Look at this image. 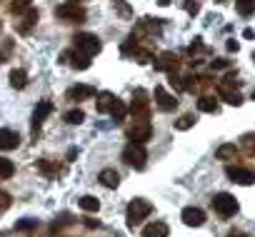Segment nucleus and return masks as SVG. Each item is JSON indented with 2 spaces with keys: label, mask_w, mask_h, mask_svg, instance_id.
I'll return each mask as SVG.
<instances>
[{
  "label": "nucleus",
  "mask_w": 255,
  "mask_h": 237,
  "mask_svg": "<svg viewBox=\"0 0 255 237\" xmlns=\"http://www.w3.org/2000/svg\"><path fill=\"white\" fill-rule=\"evenodd\" d=\"M150 212H153V205H150L148 200H143V197L130 200V205H128V210H125V215H128V225H130V227L140 225Z\"/></svg>",
  "instance_id": "obj_1"
},
{
  "label": "nucleus",
  "mask_w": 255,
  "mask_h": 237,
  "mask_svg": "<svg viewBox=\"0 0 255 237\" xmlns=\"http://www.w3.org/2000/svg\"><path fill=\"white\" fill-rule=\"evenodd\" d=\"M123 160H125V165H130L135 170H143L145 160H148V153H145V148L140 143H130V145H125V150H123Z\"/></svg>",
  "instance_id": "obj_2"
},
{
  "label": "nucleus",
  "mask_w": 255,
  "mask_h": 237,
  "mask_svg": "<svg viewBox=\"0 0 255 237\" xmlns=\"http://www.w3.org/2000/svg\"><path fill=\"white\" fill-rule=\"evenodd\" d=\"M210 202H213V210H215L220 217H233V215L238 212V207H240L238 200H235L230 192H218Z\"/></svg>",
  "instance_id": "obj_3"
},
{
  "label": "nucleus",
  "mask_w": 255,
  "mask_h": 237,
  "mask_svg": "<svg viewBox=\"0 0 255 237\" xmlns=\"http://www.w3.org/2000/svg\"><path fill=\"white\" fill-rule=\"evenodd\" d=\"M73 43H75V50H80V53H85L88 58H93V55H98L100 53V38L98 35H93V33H78L75 38H73Z\"/></svg>",
  "instance_id": "obj_4"
},
{
  "label": "nucleus",
  "mask_w": 255,
  "mask_h": 237,
  "mask_svg": "<svg viewBox=\"0 0 255 237\" xmlns=\"http://www.w3.org/2000/svg\"><path fill=\"white\" fill-rule=\"evenodd\" d=\"M130 112L135 115V120H148V112H150V100L148 92L143 87L133 90V102H130Z\"/></svg>",
  "instance_id": "obj_5"
},
{
  "label": "nucleus",
  "mask_w": 255,
  "mask_h": 237,
  "mask_svg": "<svg viewBox=\"0 0 255 237\" xmlns=\"http://www.w3.org/2000/svg\"><path fill=\"white\" fill-rule=\"evenodd\" d=\"M55 15H58L60 20H65V23H83L88 13H85V8L78 5V3H63V5L55 8Z\"/></svg>",
  "instance_id": "obj_6"
},
{
  "label": "nucleus",
  "mask_w": 255,
  "mask_h": 237,
  "mask_svg": "<svg viewBox=\"0 0 255 237\" xmlns=\"http://www.w3.org/2000/svg\"><path fill=\"white\" fill-rule=\"evenodd\" d=\"M125 135H128V140L130 143H145V140H150L153 138V125L148 123V120H135L130 128L125 130Z\"/></svg>",
  "instance_id": "obj_7"
},
{
  "label": "nucleus",
  "mask_w": 255,
  "mask_h": 237,
  "mask_svg": "<svg viewBox=\"0 0 255 237\" xmlns=\"http://www.w3.org/2000/svg\"><path fill=\"white\" fill-rule=\"evenodd\" d=\"M225 175L235 182V185H253L255 182V170L253 167H243V165H228L225 167Z\"/></svg>",
  "instance_id": "obj_8"
},
{
  "label": "nucleus",
  "mask_w": 255,
  "mask_h": 237,
  "mask_svg": "<svg viewBox=\"0 0 255 237\" xmlns=\"http://www.w3.org/2000/svg\"><path fill=\"white\" fill-rule=\"evenodd\" d=\"M50 112H53V102H50V100H40V102L35 105V112H33V135L40 133L45 117H48Z\"/></svg>",
  "instance_id": "obj_9"
},
{
  "label": "nucleus",
  "mask_w": 255,
  "mask_h": 237,
  "mask_svg": "<svg viewBox=\"0 0 255 237\" xmlns=\"http://www.w3.org/2000/svg\"><path fill=\"white\" fill-rule=\"evenodd\" d=\"M60 58H63V63L73 65L75 70H88V68H90V58H88L85 53H80V50H68V53H63Z\"/></svg>",
  "instance_id": "obj_10"
},
{
  "label": "nucleus",
  "mask_w": 255,
  "mask_h": 237,
  "mask_svg": "<svg viewBox=\"0 0 255 237\" xmlns=\"http://www.w3.org/2000/svg\"><path fill=\"white\" fill-rule=\"evenodd\" d=\"M93 95H95V87H93V85H85V82H78V85L68 87V92H65V97H68V100H73V102L90 100Z\"/></svg>",
  "instance_id": "obj_11"
},
{
  "label": "nucleus",
  "mask_w": 255,
  "mask_h": 237,
  "mask_svg": "<svg viewBox=\"0 0 255 237\" xmlns=\"http://www.w3.org/2000/svg\"><path fill=\"white\" fill-rule=\"evenodd\" d=\"M38 18H40V13L35 10V8H28L25 13H23V18L15 23V28H18V33L20 35H28L33 28H35V23H38Z\"/></svg>",
  "instance_id": "obj_12"
},
{
  "label": "nucleus",
  "mask_w": 255,
  "mask_h": 237,
  "mask_svg": "<svg viewBox=\"0 0 255 237\" xmlns=\"http://www.w3.org/2000/svg\"><path fill=\"white\" fill-rule=\"evenodd\" d=\"M155 105L163 110V112H170V110H175L178 107V100H175V95H170L165 87H155Z\"/></svg>",
  "instance_id": "obj_13"
},
{
  "label": "nucleus",
  "mask_w": 255,
  "mask_h": 237,
  "mask_svg": "<svg viewBox=\"0 0 255 237\" xmlns=\"http://www.w3.org/2000/svg\"><path fill=\"white\" fill-rule=\"evenodd\" d=\"M180 220H183L188 227H200V225L205 222V212H203L200 207H185L183 215H180Z\"/></svg>",
  "instance_id": "obj_14"
},
{
  "label": "nucleus",
  "mask_w": 255,
  "mask_h": 237,
  "mask_svg": "<svg viewBox=\"0 0 255 237\" xmlns=\"http://www.w3.org/2000/svg\"><path fill=\"white\" fill-rule=\"evenodd\" d=\"M20 145V135L15 130L0 128V150H15Z\"/></svg>",
  "instance_id": "obj_15"
},
{
  "label": "nucleus",
  "mask_w": 255,
  "mask_h": 237,
  "mask_svg": "<svg viewBox=\"0 0 255 237\" xmlns=\"http://www.w3.org/2000/svg\"><path fill=\"white\" fill-rule=\"evenodd\" d=\"M178 65H180V60H178L175 53H163L160 60L155 63V70H160V73H173V70H178Z\"/></svg>",
  "instance_id": "obj_16"
},
{
  "label": "nucleus",
  "mask_w": 255,
  "mask_h": 237,
  "mask_svg": "<svg viewBox=\"0 0 255 237\" xmlns=\"http://www.w3.org/2000/svg\"><path fill=\"white\" fill-rule=\"evenodd\" d=\"M218 95H220V100H225L228 105H235V107L243 105V95H240L238 90L228 87V85H220V87H218Z\"/></svg>",
  "instance_id": "obj_17"
},
{
  "label": "nucleus",
  "mask_w": 255,
  "mask_h": 237,
  "mask_svg": "<svg viewBox=\"0 0 255 237\" xmlns=\"http://www.w3.org/2000/svg\"><path fill=\"white\" fill-rule=\"evenodd\" d=\"M198 110L215 115V112H220V102H218L213 95H200V97H198Z\"/></svg>",
  "instance_id": "obj_18"
},
{
  "label": "nucleus",
  "mask_w": 255,
  "mask_h": 237,
  "mask_svg": "<svg viewBox=\"0 0 255 237\" xmlns=\"http://www.w3.org/2000/svg\"><path fill=\"white\" fill-rule=\"evenodd\" d=\"M98 180H100V185H103V187H110V190H115V187L120 185V175H118L115 170H110V167L100 170Z\"/></svg>",
  "instance_id": "obj_19"
},
{
  "label": "nucleus",
  "mask_w": 255,
  "mask_h": 237,
  "mask_svg": "<svg viewBox=\"0 0 255 237\" xmlns=\"http://www.w3.org/2000/svg\"><path fill=\"white\" fill-rule=\"evenodd\" d=\"M143 237H168V225L165 222H150L143 227Z\"/></svg>",
  "instance_id": "obj_20"
},
{
  "label": "nucleus",
  "mask_w": 255,
  "mask_h": 237,
  "mask_svg": "<svg viewBox=\"0 0 255 237\" xmlns=\"http://www.w3.org/2000/svg\"><path fill=\"white\" fill-rule=\"evenodd\" d=\"M115 100H118V97H115L113 92H108V90L98 92V102H95L98 112H110V107H113V102H115Z\"/></svg>",
  "instance_id": "obj_21"
},
{
  "label": "nucleus",
  "mask_w": 255,
  "mask_h": 237,
  "mask_svg": "<svg viewBox=\"0 0 255 237\" xmlns=\"http://www.w3.org/2000/svg\"><path fill=\"white\" fill-rule=\"evenodd\" d=\"M125 115H128L125 102H123V100H115V102H113V107H110V117H113L115 123H123V120H125Z\"/></svg>",
  "instance_id": "obj_22"
},
{
  "label": "nucleus",
  "mask_w": 255,
  "mask_h": 237,
  "mask_svg": "<svg viewBox=\"0 0 255 237\" xmlns=\"http://www.w3.org/2000/svg\"><path fill=\"white\" fill-rule=\"evenodd\" d=\"M235 155H238V148H235L233 143L220 145V148L215 150V158H218V160H235Z\"/></svg>",
  "instance_id": "obj_23"
},
{
  "label": "nucleus",
  "mask_w": 255,
  "mask_h": 237,
  "mask_svg": "<svg viewBox=\"0 0 255 237\" xmlns=\"http://www.w3.org/2000/svg\"><path fill=\"white\" fill-rule=\"evenodd\" d=\"M10 85H13L15 90H23V87L28 85V73H25V70H13V73H10Z\"/></svg>",
  "instance_id": "obj_24"
},
{
  "label": "nucleus",
  "mask_w": 255,
  "mask_h": 237,
  "mask_svg": "<svg viewBox=\"0 0 255 237\" xmlns=\"http://www.w3.org/2000/svg\"><path fill=\"white\" fill-rule=\"evenodd\" d=\"M80 210H85V212H98L100 210V202H98V197H93V195H85V197H80Z\"/></svg>",
  "instance_id": "obj_25"
},
{
  "label": "nucleus",
  "mask_w": 255,
  "mask_h": 237,
  "mask_svg": "<svg viewBox=\"0 0 255 237\" xmlns=\"http://www.w3.org/2000/svg\"><path fill=\"white\" fill-rule=\"evenodd\" d=\"M193 125H195V115L193 112H185V115H180L175 120V130H190Z\"/></svg>",
  "instance_id": "obj_26"
},
{
  "label": "nucleus",
  "mask_w": 255,
  "mask_h": 237,
  "mask_svg": "<svg viewBox=\"0 0 255 237\" xmlns=\"http://www.w3.org/2000/svg\"><path fill=\"white\" fill-rule=\"evenodd\" d=\"M13 172H15V165L8 158H0V177L8 180V177H13Z\"/></svg>",
  "instance_id": "obj_27"
},
{
  "label": "nucleus",
  "mask_w": 255,
  "mask_h": 237,
  "mask_svg": "<svg viewBox=\"0 0 255 237\" xmlns=\"http://www.w3.org/2000/svg\"><path fill=\"white\" fill-rule=\"evenodd\" d=\"M85 120V112L83 110H70V112H65V123L68 125H80Z\"/></svg>",
  "instance_id": "obj_28"
},
{
  "label": "nucleus",
  "mask_w": 255,
  "mask_h": 237,
  "mask_svg": "<svg viewBox=\"0 0 255 237\" xmlns=\"http://www.w3.org/2000/svg\"><path fill=\"white\" fill-rule=\"evenodd\" d=\"M255 10V0H238V13L240 15H250Z\"/></svg>",
  "instance_id": "obj_29"
},
{
  "label": "nucleus",
  "mask_w": 255,
  "mask_h": 237,
  "mask_svg": "<svg viewBox=\"0 0 255 237\" xmlns=\"http://www.w3.org/2000/svg\"><path fill=\"white\" fill-rule=\"evenodd\" d=\"M168 82H170V87H175V90H180V92L185 90V87H183V78L178 75V70L168 73Z\"/></svg>",
  "instance_id": "obj_30"
},
{
  "label": "nucleus",
  "mask_w": 255,
  "mask_h": 237,
  "mask_svg": "<svg viewBox=\"0 0 255 237\" xmlns=\"http://www.w3.org/2000/svg\"><path fill=\"white\" fill-rule=\"evenodd\" d=\"M30 3H33V0H13V3H10V10L18 15V13L28 10V8H30Z\"/></svg>",
  "instance_id": "obj_31"
},
{
  "label": "nucleus",
  "mask_w": 255,
  "mask_h": 237,
  "mask_svg": "<svg viewBox=\"0 0 255 237\" xmlns=\"http://www.w3.org/2000/svg\"><path fill=\"white\" fill-rule=\"evenodd\" d=\"M113 8H118L123 18H130V13H133V10H130V5H128L125 0H113Z\"/></svg>",
  "instance_id": "obj_32"
},
{
  "label": "nucleus",
  "mask_w": 255,
  "mask_h": 237,
  "mask_svg": "<svg viewBox=\"0 0 255 237\" xmlns=\"http://www.w3.org/2000/svg\"><path fill=\"white\" fill-rule=\"evenodd\" d=\"M38 170L45 172V175H55V172H58V167H55L53 162H48V160H38Z\"/></svg>",
  "instance_id": "obj_33"
},
{
  "label": "nucleus",
  "mask_w": 255,
  "mask_h": 237,
  "mask_svg": "<svg viewBox=\"0 0 255 237\" xmlns=\"http://www.w3.org/2000/svg\"><path fill=\"white\" fill-rule=\"evenodd\" d=\"M10 50H13V40H5V43H3V48H0V65H3V63L8 60Z\"/></svg>",
  "instance_id": "obj_34"
},
{
  "label": "nucleus",
  "mask_w": 255,
  "mask_h": 237,
  "mask_svg": "<svg viewBox=\"0 0 255 237\" xmlns=\"http://www.w3.org/2000/svg\"><path fill=\"white\" fill-rule=\"evenodd\" d=\"M243 145H245V153L248 155H255V135H245L243 138Z\"/></svg>",
  "instance_id": "obj_35"
},
{
  "label": "nucleus",
  "mask_w": 255,
  "mask_h": 237,
  "mask_svg": "<svg viewBox=\"0 0 255 237\" xmlns=\"http://www.w3.org/2000/svg\"><path fill=\"white\" fill-rule=\"evenodd\" d=\"M13 205V200H10V195L5 192V190H0V212H5L8 207Z\"/></svg>",
  "instance_id": "obj_36"
},
{
  "label": "nucleus",
  "mask_w": 255,
  "mask_h": 237,
  "mask_svg": "<svg viewBox=\"0 0 255 237\" xmlns=\"http://www.w3.org/2000/svg\"><path fill=\"white\" fill-rule=\"evenodd\" d=\"M185 10L190 15H198L200 13V3H198V0H185Z\"/></svg>",
  "instance_id": "obj_37"
},
{
  "label": "nucleus",
  "mask_w": 255,
  "mask_h": 237,
  "mask_svg": "<svg viewBox=\"0 0 255 237\" xmlns=\"http://www.w3.org/2000/svg\"><path fill=\"white\" fill-rule=\"evenodd\" d=\"M210 65H213V70H228V68H230V60L220 58V60H213Z\"/></svg>",
  "instance_id": "obj_38"
},
{
  "label": "nucleus",
  "mask_w": 255,
  "mask_h": 237,
  "mask_svg": "<svg viewBox=\"0 0 255 237\" xmlns=\"http://www.w3.org/2000/svg\"><path fill=\"white\" fill-rule=\"evenodd\" d=\"M38 222L35 220H20V222H15V230H33Z\"/></svg>",
  "instance_id": "obj_39"
},
{
  "label": "nucleus",
  "mask_w": 255,
  "mask_h": 237,
  "mask_svg": "<svg viewBox=\"0 0 255 237\" xmlns=\"http://www.w3.org/2000/svg\"><path fill=\"white\" fill-rule=\"evenodd\" d=\"M225 48H228V53H238V48H240V45H238L235 40H228V43H225Z\"/></svg>",
  "instance_id": "obj_40"
},
{
  "label": "nucleus",
  "mask_w": 255,
  "mask_h": 237,
  "mask_svg": "<svg viewBox=\"0 0 255 237\" xmlns=\"http://www.w3.org/2000/svg\"><path fill=\"white\" fill-rule=\"evenodd\" d=\"M228 237H248V235L240 232V230H233V232H228Z\"/></svg>",
  "instance_id": "obj_41"
},
{
  "label": "nucleus",
  "mask_w": 255,
  "mask_h": 237,
  "mask_svg": "<svg viewBox=\"0 0 255 237\" xmlns=\"http://www.w3.org/2000/svg\"><path fill=\"white\" fill-rule=\"evenodd\" d=\"M85 225H88V227H98L100 222H98V220H85Z\"/></svg>",
  "instance_id": "obj_42"
},
{
  "label": "nucleus",
  "mask_w": 255,
  "mask_h": 237,
  "mask_svg": "<svg viewBox=\"0 0 255 237\" xmlns=\"http://www.w3.org/2000/svg\"><path fill=\"white\" fill-rule=\"evenodd\" d=\"M170 3H173V0H158V5H163V8H165V5H170Z\"/></svg>",
  "instance_id": "obj_43"
},
{
  "label": "nucleus",
  "mask_w": 255,
  "mask_h": 237,
  "mask_svg": "<svg viewBox=\"0 0 255 237\" xmlns=\"http://www.w3.org/2000/svg\"><path fill=\"white\" fill-rule=\"evenodd\" d=\"M253 100H255V87H253Z\"/></svg>",
  "instance_id": "obj_44"
},
{
  "label": "nucleus",
  "mask_w": 255,
  "mask_h": 237,
  "mask_svg": "<svg viewBox=\"0 0 255 237\" xmlns=\"http://www.w3.org/2000/svg\"><path fill=\"white\" fill-rule=\"evenodd\" d=\"M68 3H78V0H68Z\"/></svg>",
  "instance_id": "obj_45"
},
{
  "label": "nucleus",
  "mask_w": 255,
  "mask_h": 237,
  "mask_svg": "<svg viewBox=\"0 0 255 237\" xmlns=\"http://www.w3.org/2000/svg\"><path fill=\"white\" fill-rule=\"evenodd\" d=\"M218 3H225V0H218Z\"/></svg>",
  "instance_id": "obj_46"
},
{
  "label": "nucleus",
  "mask_w": 255,
  "mask_h": 237,
  "mask_svg": "<svg viewBox=\"0 0 255 237\" xmlns=\"http://www.w3.org/2000/svg\"><path fill=\"white\" fill-rule=\"evenodd\" d=\"M253 60H255V53H253Z\"/></svg>",
  "instance_id": "obj_47"
}]
</instances>
